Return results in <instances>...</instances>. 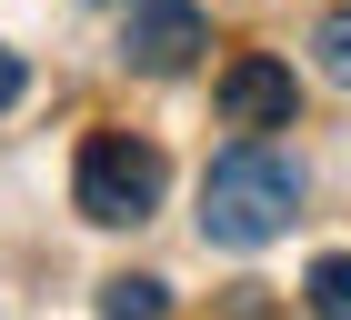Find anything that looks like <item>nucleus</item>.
Masks as SVG:
<instances>
[{
    "mask_svg": "<svg viewBox=\"0 0 351 320\" xmlns=\"http://www.w3.org/2000/svg\"><path fill=\"white\" fill-rule=\"evenodd\" d=\"M291 211H301V160L271 150V140L221 150L211 181H201V230H211L221 250H261V240H281Z\"/></svg>",
    "mask_w": 351,
    "mask_h": 320,
    "instance_id": "obj_1",
    "label": "nucleus"
},
{
    "mask_svg": "<svg viewBox=\"0 0 351 320\" xmlns=\"http://www.w3.org/2000/svg\"><path fill=\"white\" fill-rule=\"evenodd\" d=\"M21 101V51H0V110Z\"/></svg>",
    "mask_w": 351,
    "mask_h": 320,
    "instance_id": "obj_8",
    "label": "nucleus"
},
{
    "mask_svg": "<svg viewBox=\"0 0 351 320\" xmlns=\"http://www.w3.org/2000/svg\"><path fill=\"white\" fill-rule=\"evenodd\" d=\"M291 110H301V80L281 60H231L221 70V120L231 131H291Z\"/></svg>",
    "mask_w": 351,
    "mask_h": 320,
    "instance_id": "obj_4",
    "label": "nucleus"
},
{
    "mask_svg": "<svg viewBox=\"0 0 351 320\" xmlns=\"http://www.w3.org/2000/svg\"><path fill=\"white\" fill-rule=\"evenodd\" d=\"M311 51H322V80H341V90H351V0L311 30Z\"/></svg>",
    "mask_w": 351,
    "mask_h": 320,
    "instance_id": "obj_7",
    "label": "nucleus"
},
{
    "mask_svg": "<svg viewBox=\"0 0 351 320\" xmlns=\"http://www.w3.org/2000/svg\"><path fill=\"white\" fill-rule=\"evenodd\" d=\"M101 320H171V291H161V280H110Z\"/></svg>",
    "mask_w": 351,
    "mask_h": 320,
    "instance_id": "obj_6",
    "label": "nucleus"
},
{
    "mask_svg": "<svg viewBox=\"0 0 351 320\" xmlns=\"http://www.w3.org/2000/svg\"><path fill=\"white\" fill-rule=\"evenodd\" d=\"M301 300H311V320H351V250H331V261H311V280H301Z\"/></svg>",
    "mask_w": 351,
    "mask_h": 320,
    "instance_id": "obj_5",
    "label": "nucleus"
},
{
    "mask_svg": "<svg viewBox=\"0 0 351 320\" xmlns=\"http://www.w3.org/2000/svg\"><path fill=\"white\" fill-rule=\"evenodd\" d=\"M71 200H81V220H101V230H131V220H151V211H161V150H151V140H131V131L81 140Z\"/></svg>",
    "mask_w": 351,
    "mask_h": 320,
    "instance_id": "obj_2",
    "label": "nucleus"
},
{
    "mask_svg": "<svg viewBox=\"0 0 351 320\" xmlns=\"http://www.w3.org/2000/svg\"><path fill=\"white\" fill-rule=\"evenodd\" d=\"M201 40H211L201 0H131V10H121V51H131V70H151V80L191 70Z\"/></svg>",
    "mask_w": 351,
    "mask_h": 320,
    "instance_id": "obj_3",
    "label": "nucleus"
}]
</instances>
